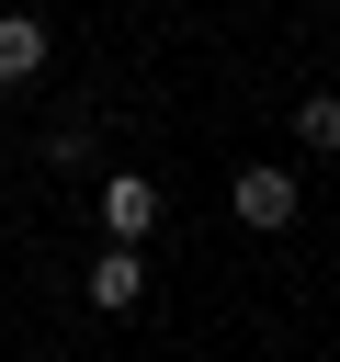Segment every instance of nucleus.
Masks as SVG:
<instances>
[{
    "label": "nucleus",
    "instance_id": "1",
    "mask_svg": "<svg viewBox=\"0 0 340 362\" xmlns=\"http://www.w3.org/2000/svg\"><path fill=\"white\" fill-rule=\"evenodd\" d=\"M295 204H306V192H295V170H272V158L227 181V215H238V226H261V238H283V226H295Z\"/></svg>",
    "mask_w": 340,
    "mask_h": 362
},
{
    "label": "nucleus",
    "instance_id": "2",
    "mask_svg": "<svg viewBox=\"0 0 340 362\" xmlns=\"http://www.w3.org/2000/svg\"><path fill=\"white\" fill-rule=\"evenodd\" d=\"M91 204H102V238H147V226H159V181H147V170H102Z\"/></svg>",
    "mask_w": 340,
    "mask_h": 362
},
{
    "label": "nucleus",
    "instance_id": "3",
    "mask_svg": "<svg viewBox=\"0 0 340 362\" xmlns=\"http://www.w3.org/2000/svg\"><path fill=\"white\" fill-rule=\"evenodd\" d=\"M45 57H57V34H45V11H0V90H23V79H45Z\"/></svg>",
    "mask_w": 340,
    "mask_h": 362
},
{
    "label": "nucleus",
    "instance_id": "4",
    "mask_svg": "<svg viewBox=\"0 0 340 362\" xmlns=\"http://www.w3.org/2000/svg\"><path fill=\"white\" fill-rule=\"evenodd\" d=\"M136 294H147V260H136V238H113V249H91V305H102V317H125Z\"/></svg>",
    "mask_w": 340,
    "mask_h": 362
},
{
    "label": "nucleus",
    "instance_id": "5",
    "mask_svg": "<svg viewBox=\"0 0 340 362\" xmlns=\"http://www.w3.org/2000/svg\"><path fill=\"white\" fill-rule=\"evenodd\" d=\"M295 136H306V147H329V158H340V90H306V102H295Z\"/></svg>",
    "mask_w": 340,
    "mask_h": 362
}]
</instances>
